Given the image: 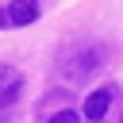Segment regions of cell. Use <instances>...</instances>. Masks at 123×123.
Returning <instances> with one entry per match:
<instances>
[{
    "label": "cell",
    "instance_id": "obj_1",
    "mask_svg": "<svg viewBox=\"0 0 123 123\" xmlns=\"http://www.w3.org/2000/svg\"><path fill=\"white\" fill-rule=\"evenodd\" d=\"M104 69H108V46L96 42V38H77V42H69V46L58 54V62H54L58 81L69 85V88L88 85V81H92L96 73H104Z\"/></svg>",
    "mask_w": 123,
    "mask_h": 123
},
{
    "label": "cell",
    "instance_id": "obj_2",
    "mask_svg": "<svg viewBox=\"0 0 123 123\" xmlns=\"http://www.w3.org/2000/svg\"><path fill=\"white\" fill-rule=\"evenodd\" d=\"M19 92H23V73L15 65H0V123L15 111Z\"/></svg>",
    "mask_w": 123,
    "mask_h": 123
},
{
    "label": "cell",
    "instance_id": "obj_3",
    "mask_svg": "<svg viewBox=\"0 0 123 123\" xmlns=\"http://www.w3.org/2000/svg\"><path fill=\"white\" fill-rule=\"evenodd\" d=\"M115 104V85H104V88H96V92H88V100H85V108H81V115L85 119H104L108 115V108Z\"/></svg>",
    "mask_w": 123,
    "mask_h": 123
},
{
    "label": "cell",
    "instance_id": "obj_4",
    "mask_svg": "<svg viewBox=\"0 0 123 123\" xmlns=\"http://www.w3.org/2000/svg\"><path fill=\"white\" fill-rule=\"evenodd\" d=\"M8 19H12L15 27L35 23V19H38V0H15V4L8 8Z\"/></svg>",
    "mask_w": 123,
    "mask_h": 123
},
{
    "label": "cell",
    "instance_id": "obj_5",
    "mask_svg": "<svg viewBox=\"0 0 123 123\" xmlns=\"http://www.w3.org/2000/svg\"><path fill=\"white\" fill-rule=\"evenodd\" d=\"M81 119H85V115H81L77 108H62V111H50L42 123H81Z\"/></svg>",
    "mask_w": 123,
    "mask_h": 123
},
{
    "label": "cell",
    "instance_id": "obj_6",
    "mask_svg": "<svg viewBox=\"0 0 123 123\" xmlns=\"http://www.w3.org/2000/svg\"><path fill=\"white\" fill-rule=\"evenodd\" d=\"M8 23H12V19H8V12L0 8V27H8Z\"/></svg>",
    "mask_w": 123,
    "mask_h": 123
},
{
    "label": "cell",
    "instance_id": "obj_7",
    "mask_svg": "<svg viewBox=\"0 0 123 123\" xmlns=\"http://www.w3.org/2000/svg\"><path fill=\"white\" fill-rule=\"evenodd\" d=\"M119 123H123V115H119Z\"/></svg>",
    "mask_w": 123,
    "mask_h": 123
}]
</instances>
